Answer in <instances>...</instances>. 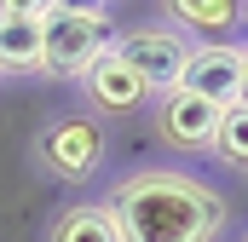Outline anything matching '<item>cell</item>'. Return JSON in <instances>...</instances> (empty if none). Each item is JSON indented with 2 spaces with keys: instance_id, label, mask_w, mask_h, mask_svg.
Segmentation results:
<instances>
[{
  "instance_id": "cell-1",
  "label": "cell",
  "mask_w": 248,
  "mask_h": 242,
  "mask_svg": "<svg viewBox=\"0 0 248 242\" xmlns=\"http://www.w3.org/2000/svg\"><path fill=\"white\" fill-rule=\"evenodd\" d=\"M110 208L122 219L127 242H219L231 208L225 196L196 173L173 167H139L110 190Z\"/></svg>"
},
{
  "instance_id": "cell-2",
  "label": "cell",
  "mask_w": 248,
  "mask_h": 242,
  "mask_svg": "<svg viewBox=\"0 0 248 242\" xmlns=\"http://www.w3.org/2000/svg\"><path fill=\"white\" fill-rule=\"evenodd\" d=\"M35 167L58 184H87L104 167V121L93 116H58L35 133Z\"/></svg>"
},
{
  "instance_id": "cell-3",
  "label": "cell",
  "mask_w": 248,
  "mask_h": 242,
  "mask_svg": "<svg viewBox=\"0 0 248 242\" xmlns=\"http://www.w3.org/2000/svg\"><path fill=\"white\" fill-rule=\"evenodd\" d=\"M110 52L150 87V98H162V92H173L179 87V75H185V58H190V41L179 29H127V35H110Z\"/></svg>"
},
{
  "instance_id": "cell-4",
  "label": "cell",
  "mask_w": 248,
  "mask_h": 242,
  "mask_svg": "<svg viewBox=\"0 0 248 242\" xmlns=\"http://www.w3.org/2000/svg\"><path fill=\"white\" fill-rule=\"evenodd\" d=\"M110 46V17H69V12H46L41 17V75H75Z\"/></svg>"
},
{
  "instance_id": "cell-5",
  "label": "cell",
  "mask_w": 248,
  "mask_h": 242,
  "mask_svg": "<svg viewBox=\"0 0 248 242\" xmlns=\"http://www.w3.org/2000/svg\"><path fill=\"white\" fill-rule=\"evenodd\" d=\"M156 138L168 144V150H179V156H202V150H214V133H219V104H208V98H196L185 87H173V92H162L156 98Z\"/></svg>"
},
{
  "instance_id": "cell-6",
  "label": "cell",
  "mask_w": 248,
  "mask_h": 242,
  "mask_svg": "<svg viewBox=\"0 0 248 242\" xmlns=\"http://www.w3.org/2000/svg\"><path fill=\"white\" fill-rule=\"evenodd\" d=\"M179 87L196 92V98H208V104H219V110L237 104L243 98V46L237 41H202V46H190Z\"/></svg>"
},
{
  "instance_id": "cell-7",
  "label": "cell",
  "mask_w": 248,
  "mask_h": 242,
  "mask_svg": "<svg viewBox=\"0 0 248 242\" xmlns=\"http://www.w3.org/2000/svg\"><path fill=\"white\" fill-rule=\"evenodd\" d=\"M81 92H87V104H93L98 116H139V110L150 104V87H144L110 46L81 69Z\"/></svg>"
},
{
  "instance_id": "cell-8",
  "label": "cell",
  "mask_w": 248,
  "mask_h": 242,
  "mask_svg": "<svg viewBox=\"0 0 248 242\" xmlns=\"http://www.w3.org/2000/svg\"><path fill=\"white\" fill-rule=\"evenodd\" d=\"M46 242H127V237H122V219H116L110 196H104V202L63 208L58 219H52V231H46Z\"/></svg>"
},
{
  "instance_id": "cell-9",
  "label": "cell",
  "mask_w": 248,
  "mask_h": 242,
  "mask_svg": "<svg viewBox=\"0 0 248 242\" xmlns=\"http://www.w3.org/2000/svg\"><path fill=\"white\" fill-rule=\"evenodd\" d=\"M162 12L179 29H196L202 41H225L243 23V0H162Z\"/></svg>"
},
{
  "instance_id": "cell-10",
  "label": "cell",
  "mask_w": 248,
  "mask_h": 242,
  "mask_svg": "<svg viewBox=\"0 0 248 242\" xmlns=\"http://www.w3.org/2000/svg\"><path fill=\"white\" fill-rule=\"evenodd\" d=\"M0 75H41V17L0 12Z\"/></svg>"
},
{
  "instance_id": "cell-11",
  "label": "cell",
  "mask_w": 248,
  "mask_h": 242,
  "mask_svg": "<svg viewBox=\"0 0 248 242\" xmlns=\"http://www.w3.org/2000/svg\"><path fill=\"white\" fill-rule=\"evenodd\" d=\"M214 156H219L225 167L248 173V104H243V98L219 110V133H214Z\"/></svg>"
},
{
  "instance_id": "cell-12",
  "label": "cell",
  "mask_w": 248,
  "mask_h": 242,
  "mask_svg": "<svg viewBox=\"0 0 248 242\" xmlns=\"http://www.w3.org/2000/svg\"><path fill=\"white\" fill-rule=\"evenodd\" d=\"M52 12H69V17H104L110 0H52Z\"/></svg>"
},
{
  "instance_id": "cell-13",
  "label": "cell",
  "mask_w": 248,
  "mask_h": 242,
  "mask_svg": "<svg viewBox=\"0 0 248 242\" xmlns=\"http://www.w3.org/2000/svg\"><path fill=\"white\" fill-rule=\"evenodd\" d=\"M0 12H6V17H46L52 0H0Z\"/></svg>"
},
{
  "instance_id": "cell-14",
  "label": "cell",
  "mask_w": 248,
  "mask_h": 242,
  "mask_svg": "<svg viewBox=\"0 0 248 242\" xmlns=\"http://www.w3.org/2000/svg\"><path fill=\"white\" fill-rule=\"evenodd\" d=\"M243 104H248V46H243Z\"/></svg>"
},
{
  "instance_id": "cell-15",
  "label": "cell",
  "mask_w": 248,
  "mask_h": 242,
  "mask_svg": "<svg viewBox=\"0 0 248 242\" xmlns=\"http://www.w3.org/2000/svg\"><path fill=\"white\" fill-rule=\"evenodd\" d=\"M243 23H248V0H243Z\"/></svg>"
},
{
  "instance_id": "cell-16",
  "label": "cell",
  "mask_w": 248,
  "mask_h": 242,
  "mask_svg": "<svg viewBox=\"0 0 248 242\" xmlns=\"http://www.w3.org/2000/svg\"><path fill=\"white\" fill-rule=\"evenodd\" d=\"M243 242H248V237H243Z\"/></svg>"
}]
</instances>
